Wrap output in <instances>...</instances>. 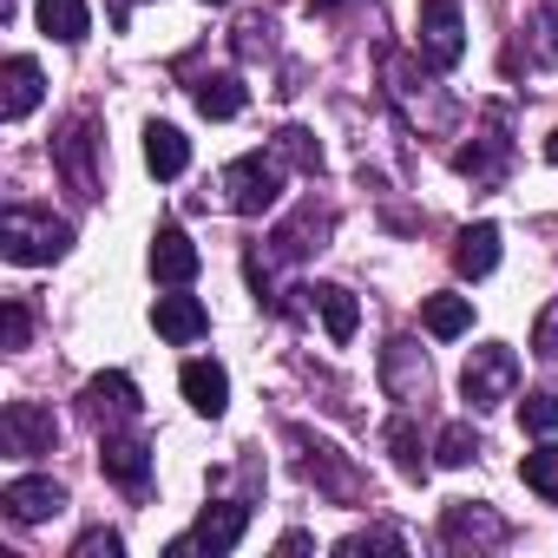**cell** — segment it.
Wrapping results in <instances>:
<instances>
[{
    "label": "cell",
    "mask_w": 558,
    "mask_h": 558,
    "mask_svg": "<svg viewBox=\"0 0 558 558\" xmlns=\"http://www.w3.org/2000/svg\"><path fill=\"white\" fill-rule=\"evenodd\" d=\"M283 151H243V158H230L223 165V178H217V191H223V204L236 210V217H263L276 197H283Z\"/></svg>",
    "instance_id": "obj_1"
},
{
    "label": "cell",
    "mask_w": 558,
    "mask_h": 558,
    "mask_svg": "<svg viewBox=\"0 0 558 558\" xmlns=\"http://www.w3.org/2000/svg\"><path fill=\"white\" fill-rule=\"evenodd\" d=\"M66 243H73V223L53 217V210L8 204V217H0V250H8V263H53V256H66Z\"/></svg>",
    "instance_id": "obj_2"
},
{
    "label": "cell",
    "mask_w": 558,
    "mask_h": 558,
    "mask_svg": "<svg viewBox=\"0 0 558 558\" xmlns=\"http://www.w3.org/2000/svg\"><path fill=\"white\" fill-rule=\"evenodd\" d=\"M381 80H388V99L408 112V125H421V132L453 125V99H447L408 53H381Z\"/></svg>",
    "instance_id": "obj_3"
},
{
    "label": "cell",
    "mask_w": 558,
    "mask_h": 558,
    "mask_svg": "<svg viewBox=\"0 0 558 558\" xmlns=\"http://www.w3.org/2000/svg\"><path fill=\"white\" fill-rule=\"evenodd\" d=\"M512 388H519V355H512L506 342H486V349H473V355H466L460 395H466V408H473V414L499 408V401H506Z\"/></svg>",
    "instance_id": "obj_4"
},
{
    "label": "cell",
    "mask_w": 558,
    "mask_h": 558,
    "mask_svg": "<svg viewBox=\"0 0 558 558\" xmlns=\"http://www.w3.org/2000/svg\"><path fill=\"white\" fill-rule=\"evenodd\" d=\"M99 119L93 112H80V119H66V132L53 138V165H60V178L80 191V197H99Z\"/></svg>",
    "instance_id": "obj_5"
},
{
    "label": "cell",
    "mask_w": 558,
    "mask_h": 558,
    "mask_svg": "<svg viewBox=\"0 0 558 558\" xmlns=\"http://www.w3.org/2000/svg\"><path fill=\"white\" fill-rule=\"evenodd\" d=\"M453 171H460V178H473V184H506V171H512L506 106H486V125H480V138H473V145H460V151H453Z\"/></svg>",
    "instance_id": "obj_6"
},
{
    "label": "cell",
    "mask_w": 558,
    "mask_h": 558,
    "mask_svg": "<svg viewBox=\"0 0 558 558\" xmlns=\"http://www.w3.org/2000/svg\"><path fill=\"white\" fill-rule=\"evenodd\" d=\"M243 525H250V499H217V506H204V512H197V525L171 545V558H191V551L223 558V551H236Z\"/></svg>",
    "instance_id": "obj_7"
},
{
    "label": "cell",
    "mask_w": 558,
    "mask_h": 558,
    "mask_svg": "<svg viewBox=\"0 0 558 558\" xmlns=\"http://www.w3.org/2000/svg\"><path fill=\"white\" fill-rule=\"evenodd\" d=\"M421 53H427V66H440V73H453L460 60H466V21H460V0H421Z\"/></svg>",
    "instance_id": "obj_8"
},
{
    "label": "cell",
    "mask_w": 558,
    "mask_h": 558,
    "mask_svg": "<svg viewBox=\"0 0 558 558\" xmlns=\"http://www.w3.org/2000/svg\"><path fill=\"white\" fill-rule=\"evenodd\" d=\"M80 408H86V421L99 427V434H119V427H132L138 421V388H132V375H93L86 388H80Z\"/></svg>",
    "instance_id": "obj_9"
},
{
    "label": "cell",
    "mask_w": 558,
    "mask_h": 558,
    "mask_svg": "<svg viewBox=\"0 0 558 558\" xmlns=\"http://www.w3.org/2000/svg\"><path fill=\"white\" fill-rule=\"evenodd\" d=\"M53 440H60L53 408H40V401H8V414H0V447H8L14 460L53 453Z\"/></svg>",
    "instance_id": "obj_10"
},
{
    "label": "cell",
    "mask_w": 558,
    "mask_h": 558,
    "mask_svg": "<svg viewBox=\"0 0 558 558\" xmlns=\"http://www.w3.org/2000/svg\"><path fill=\"white\" fill-rule=\"evenodd\" d=\"M381 388L401 401V408H414V401H427V388H434V375H427V355L408 342V336H395L388 349H381Z\"/></svg>",
    "instance_id": "obj_11"
},
{
    "label": "cell",
    "mask_w": 558,
    "mask_h": 558,
    "mask_svg": "<svg viewBox=\"0 0 558 558\" xmlns=\"http://www.w3.org/2000/svg\"><path fill=\"white\" fill-rule=\"evenodd\" d=\"M440 538H447V545H506L512 525H506L486 499H453V506L440 512Z\"/></svg>",
    "instance_id": "obj_12"
},
{
    "label": "cell",
    "mask_w": 558,
    "mask_h": 558,
    "mask_svg": "<svg viewBox=\"0 0 558 558\" xmlns=\"http://www.w3.org/2000/svg\"><path fill=\"white\" fill-rule=\"evenodd\" d=\"M0 506H8V519H21V525H40V519H53L66 506V486L47 480V473H27V480H8Z\"/></svg>",
    "instance_id": "obj_13"
},
{
    "label": "cell",
    "mask_w": 558,
    "mask_h": 558,
    "mask_svg": "<svg viewBox=\"0 0 558 558\" xmlns=\"http://www.w3.org/2000/svg\"><path fill=\"white\" fill-rule=\"evenodd\" d=\"M99 466H106V480L125 486V493H145V486H151V447L132 440V434H106V440H99Z\"/></svg>",
    "instance_id": "obj_14"
},
{
    "label": "cell",
    "mask_w": 558,
    "mask_h": 558,
    "mask_svg": "<svg viewBox=\"0 0 558 558\" xmlns=\"http://www.w3.org/2000/svg\"><path fill=\"white\" fill-rule=\"evenodd\" d=\"M296 447H303V473H310V480H316V486H323L329 499H355V493H362V480H355V473L342 466V453H336V447L310 440L303 427H296Z\"/></svg>",
    "instance_id": "obj_15"
},
{
    "label": "cell",
    "mask_w": 558,
    "mask_h": 558,
    "mask_svg": "<svg viewBox=\"0 0 558 558\" xmlns=\"http://www.w3.org/2000/svg\"><path fill=\"white\" fill-rule=\"evenodd\" d=\"M197 243L178 230V223H158V236H151V276H158V283H191V276H197Z\"/></svg>",
    "instance_id": "obj_16"
},
{
    "label": "cell",
    "mask_w": 558,
    "mask_h": 558,
    "mask_svg": "<svg viewBox=\"0 0 558 558\" xmlns=\"http://www.w3.org/2000/svg\"><path fill=\"white\" fill-rule=\"evenodd\" d=\"M336 230V217L323 210V204H303L283 230H276L269 243H276V256H283V263H296V256H310V250H323V236Z\"/></svg>",
    "instance_id": "obj_17"
},
{
    "label": "cell",
    "mask_w": 558,
    "mask_h": 558,
    "mask_svg": "<svg viewBox=\"0 0 558 558\" xmlns=\"http://www.w3.org/2000/svg\"><path fill=\"white\" fill-rule=\"evenodd\" d=\"M178 381H184V401H191L197 414H210V421H217V414L230 408V375H223V362H184V375H178Z\"/></svg>",
    "instance_id": "obj_18"
},
{
    "label": "cell",
    "mask_w": 558,
    "mask_h": 558,
    "mask_svg": "<svg viewBox=\"0 0 558 558\" xmlns=\"http://www.w3.org/2000/svg\"><path fill=\"white\" fill-rule=\"evenodd\" d=\"M519 53H525V66H558V8H551V0H538V8L525 14ZM519 53H512V60H519Z\"/></svg>",
    "instance_id": "obj_19"
},
{
    "label": "cell",
    "mask_w": 558,
    "mask_h": 558,
    "mask_svg": "<svg viewBox=\"0 0 558 558\" xmlns=\"http://www.w3.org/2000/svg\"><path fill=\"white\" fill-rule=\"evenodd\" d=\"M151 323H158V336L165 342H197L204 329H210V316H204V303L197 296H158V310H151Z\"/></svg>",
    "instance_id": "obj_20"
},
{
    "label": "cell",
    "mask_w": 558,
    "mask_h": 558,
    "mask_svg": "<svg viewBox=\"0 0 558 558\" xmlns=\"http://www.w3.org/2000/svg\"><path fill=\"white\" fill-rule=\"evenodd\" d=\"M493 263H499V223H466L453 243V269L480 283V276H493Z\"/></svg>",
    "instance_id": "obj_21"
},
{
    "label": "cell",
    "mask_w": 558,
    "mask_h": 558,
    "mask_svg": "<svg viewBox=\"0 0 558 558\" xmlns=\"http://www.w3.org/2000/svg\"><path fill=\"white\" fill-rule=\"evenodd\" d=\"M40 34L47 40H60V47H80L86 34H93V14H86V0H40Z\"/></svg>",
    "instance_id": "obj_22"
},
{
    "label": "cell",
    "mask_w": 558,
    "mask_h": 558,
    "mask_svg": "<svg viewBox=\"0 0 558 558\" xmlns=\"http://www.w3.org/2000/svg\"><path fill=\"white\" fill-rule=\"evenodd\" d=\"M191 99H197V112H204V119H236V112L250 106V93H243V80H236V73H204V80L191 86Z\"/></svg>",
    "instance_id": "obj_23"
},
{
    "label": "cell",
    "mask_w": 558,
    "mask_h": 558,
    "mask_svg": "<svg viewBox=\"0 0 558 558\" xmlns=\"http://www.w3.org/2000/svg\"><path fill=\"white\" fill-rule=\"evenodd\" d=\"M145 165H151V178H184L191 171V138L178 125H151L145 132Z\"/></svg>",
    "instance_id": "obj_24"
},
{
    "label": "cell",
    "mask_w": 558,
    "mask_h": 558,
    "mask_svg": "<svg viewBox=\"0 0 558 558\" xmlns=\"http://www.w3.org/2000/svg\"><path fill=\"white\" fill-rule=\"evenodd\" d=\"M40 86H47V80H40V66H34L27 53H21V60H8V99H0V112H8V125H21V119H27V112L40 106Z\"/></svg>",
    "instance_id": "obj_25"
},
{
    "label": "cell",
    "mask_w": 558,
    "mask_h": 558,
    "mask_svg": "<svg viewBox=\"0 0 558 558\" xmlns=\"http://www.w3.org/2000/svg\"><path fill=\"white\" fill-rule=\"evenodd\" d=\"M310 303L323 310V323H329V342H349V336H355L362 310H355V296H349L342 283H316V290H310Z\"/></svg>",
    "instance_id": "obj_26"
},
{
    "label": "cell",
    "mask_w": 558,
    "mask_h": 558,
    "mask_svg": "<svg viewBox=\"0 0 558 558\" xmlns=\"http://www.w3.org/2000/svg\"><path fill=\"white\" fill-rule=\"evenodd\" d=\"M421 323H427V336L453 342V336L473 329V303H466V296H427V303H421Z\"/></svg>",
    "instance_id": "obj_27"
},
{
    "label": "cell",
    "mask_w": 558,
    "mask_h": 558,
    "mask_svg": "<svg viewBox=\"0 0 558 558\" xmlns=\"http://www.w3.org/2000/svg\"><path fill=\"white\" fill-rule=\"evenodd\" d=\"M388 453H395V466L408 473V480H427V447H421V434H414V421L401 414V421H388Z\"/></svg>",
    "instance_id": "obj_28"
},
{
    "label": "cell",
    "mask_w": 558,
    "mask_h": 558,
    "mask_svg": "<svg viewBox=\"0 0 558 558\" xmlns=\"http://www.w3.org/2000/svg\"><path fill=\"white\" fill-rule=\"evenodd\" d=\"M269 145L283 151V165H290V171H310V178L323 171V145H316V132H303V125H283Z\"/></svg>",
    "instance_id": "obj_29"
},
{
    "label": "cell",
    "mask_w": 558,
    "mask_h": 558,
    "mask_svg": "<svg viewBox=\"0 0 558 558\" xmlns=\"http://www.w3.org/2000/svg\"><path fill=\"white\" fill-rule=\"evenodd\" d=\"M519 480H525L538 499H558V447H538V453H525V460H519Z\"/></svg>",
    "instance_id": "obj_30"
},
{
    "label": "cell",
    "mask_w": 558,
    "mask_h": 558,
    "mask_svg": "<svg viewBox=\"0 0 558 558\" xmlns=\"http://www.w3.org/2000/svg\"><path fill=\"white\" fill-rule=\"evenodd\" d=\"M519 421H525V434H558V395H551V388L525 395V401H519Z\"/></svg>",
    "instance_id": "obj_31"
},
{
    "label": "cell",
    "mask_w": 558,
    "mask_h": 558,
    "mask_svg": "<svg viewBox=\"0 0 558 558\" xmlns=\"http://www.w3.org/2000/svg\"><path fill=\"white\" fill-rule=\"evenodd\" d=\"M473 453H480V440H473V427H466V421H453V427L440 434V447H434V460H440V466H466Z\"/></svg>",
    "instance_id": "obj_32"
},
{
    "label": "cell",
    "mask_w": 558,
    "mask_h": 558,
    "mask_svg": "<svg viewBox=\"0 0 558 558\" xmlns=\"http://www.w3.org/2000/svg\"><path fill=\"white\" fill-rule=\"evenodd\" d=\"M269 34H276V27H269L263 14H243V21H236V53H243V60H263V53H269Z\"/></svg>",
    "instance_id": "obj_33"
},
{
    "label": "cell",
    "mask_w": 558,
    "mask_h": 558,
    "mask_svg": "<svg viewBox=\"0 0 558 558\" xmlns=\"http://www.w3.org/2000/svg\"><path fill=\"white\" fill-rule=\"evenodd\" d=\"M532 355L538 362H558V296L538 310V323H532Z\"/></svg>",
    "instance_id": "obj_34"
},
{
    "label": "cell",
    "mask_w": 558,
    "mask_h": 558,
    "mask_svg": "<svg viewBox=\"0 0 558 558\" xmlns=\"http://www.w3.org/2000/svg\"><path fill=\"white\" fill-rule=\"evenodd\" d=\"M401 545H408L401 532H355V538H342L336 551H342V558H362V551H401Z\"/></svg>",
    "instance_id": "obj_35"
},
{
    "label": "cell",
    "mask_w": 558,
    "mask_h": 558,
    "mask_svg": "<svg viewBox=\"0 0 558 558\" xmlns=\"http://www.w3.org/2000/svg\"><path fill=\"white\" fill-rule=\"evenodd\" d=\"M0 329H8V349H27V336H34L27 303H8V310H0Z\"/></svg>",
    "instance_id": "obj_36"
},
{
    "label": "cell",
    "mask_w": 558,
    "mask_h": 558,
    "mask_svg": "<svg viewBox=\"0 0 558 558\" xmlns=\"http://www.w3.org/2000/svg\"><path fill=\"white\" fill-rule=\"evenodd\" d=\"M119 551H125L119 532H86V538L73 545V558H119Z\"/></svg>",
    "instance_id": "obj_37"
},
{
    "label": "cell",
    "mask_w": 558,
    "mask_h": 558,
    "mask_svg": "<svg viewBox=\"0 0 558 558\" xmlns=\"http://www.w3.org/2000/svg\"><path fill=\"white\" fill-rule=\"evenodd\" d=\"M132 8H138V0H106V21H112V27H125V21H132Z\"/></svg>",
    "instance_id": "obj_38"
},
{
    "label": "cell",
    "mask_w": 558,
    "mask_h": 558,
    "mask_svg": "<svg viewBox=\"0 0 558 558\" xmlns=\"http://www.w3.org/2000/svg\"><path fill=\"white\" fill-rule=\"evenodd\" d=\"M310 8H316V14H336V8H342V0H310Z\"/></svg>",
    "instance_id": "obj_39"
},
{
    "label": "cell",
    "mask_w": 558,
    "mask_h": 558,
    "mask_svg": "<svg viewBox=\"0 0 558 558\" xmlns=\"http://www.w3.org/2000/svg\"><path fill=\"white\" fill-rule=\"evenodd\" d=\"M545 158H551V165H558V132H551V138H545Z\"/></svg>",
    "instance_id": "obj_40"
},
{
    "label": "cell",
    "mask_w": 558,
    "mask_h": 558,
    "mask_svg": "<svg viewBox=\"0 0 558 558\" xmlns=\"http://www.w3.org/2000/svg\"><path fill=\"white\" fill-rule=\"evenodd\" d=\"M204 8H230V0H204Z\"/></svg>",
    "instance_id": "obj_41"
}]
</instances>
